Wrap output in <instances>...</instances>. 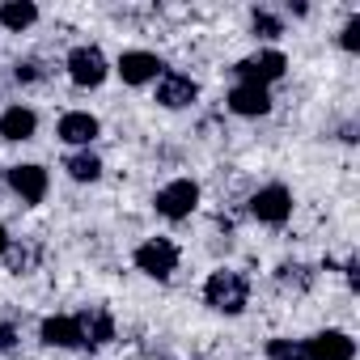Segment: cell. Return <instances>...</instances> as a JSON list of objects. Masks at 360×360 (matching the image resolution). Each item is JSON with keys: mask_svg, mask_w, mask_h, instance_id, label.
Segmentation results:
<instances>
[{"mask_svg": "<svg viewBox=\"0 0 360 360\" xmlns=\"http://www.w3.org/2000/svg\"><path fill=\"white\" fill-rule=\"evenodd\" d=\"M5 259H9V271H18V276H26L34 263H39V246H30V242H9V250H5Z\"/></svg>", "mask_w": 360, "mask_h": 360, "instance_id": "18", "label": "cell"}, {"mask_svg": "<svg viewBox=\"0 0 360 360\" xmlns=\"http://www.w3.org/2000/svg\"><path fill=\"white\" fill-rule=\"evenodd\" d=\"M229 110L233 115H246V119H255V115H267L271 110V94L263 89V85H233V94H229Z\"/></svg>", "mask_w": 360, "mask_h": 360, "instance_id": "12", "label": "cell"}, {"mask_svg": "<svg viewBox=\"0 0 360 360\" xmlns=\"http://www.w3.org/2000/svg\"><path fill=\"white\" fill-rule=\"evenodd\" d=\"M98 119L89 115V110H68L64 119H60V140L64 144H94L98 140Z\"/></svg>", "mask_w": 360, "mask_h": 360, "instance_id": "14", "label": "cell"}, {"mask_svg": "<svg viewBox=\"0 0 360 360\" xmlns=\"http://www.w3.org/2000/svg\"><path fill=\"white\" fill-rule=\"evenodd\" d=\"M106 72H110V64H106V56H102L98 47H72V51H68V77H72L77 85L94 89V85L106 81Z\"/></svg>", "mask_w": 360, "mask_h": 360, "instance_id": "5", "label": "cell"}, {"mask_svg": "<svg viewBox=\"0 0 360 360\" xmlns=\"http://www.w3.org/2000/svg\"><path fill=\"white\" fill-rule=\"evenodd\" d=\"M13 347H18V326L0 322V352H13Z\"/></svg>", "mask_w": 360, "mask_h": 360, "instance_id": "23", "label": "cell"}, {"mask_svg": "<svg viewBox=\"0 0 360 360\" xmlns=\"http://www.w3.org/2000/svg\"><path fill=\"white\" fill-rule=\"evenodd\" d=\"M9 242H13V238H9L5 229H0V259H5V250H9Z\"/></svg>", "mask_w": 360, "mask_h": 360, "instance_id": "24", "label": "cell"}, {"mask_svg": "<svg viewBox=\"0 0 360 360\" xmlns=\"http://www.w3.org/2000/svg\"><path fill=\"white\" fill-rule=\"evenodd\" d=\"M204 301L217 314H242L246 301H250V284H246L242 271H212L208 284H204Z\"/></svg>", "mask_w": 360, "mask_h": 360, "instance_id": "1", "label": "cell"}, {"mask_svg": "<svg viewBox=\"0 0 360 360\" xmlns=\"http://www.w3.org/2000/svg\"><path fill=\"white\" fill-rule=\"evenodd\" d=\"M34 131H39V115L30 106H9L0 115V136L5 140H30Z\"/></svg>", "mask_w": 360, "mask_h": 360, "instance_id": "15", "label": "cell"}, {"mask_svg": "<svg viewBox=\"0 0 360 360\" xmlns=\"http://www.w3.org/2000/svg\"><path fill=\"white\" fill-rule=\"evenodd\" d=\"M200 98V85L191 81V77H183V72H161L157 77V102L165 106V110H183V106H191Z\"/></svg>", "mask_w": 360, "mask_h": 360, "instance_id": "8", "label": "cell"}, {"mask_svg": "<svg viewBox=\"0 0 360 360\" xmlns=\"http://www.w3.org/2000/svg\"><path fill=\"white\" fill-rule=\"evenodd\" d=\"M250 217H259L263 225H284V221L292 217V191L280 187V183L255 191V200H250Z\"/></svg>", "mask_w": 360, "mask_h": 360, "instance_id": "4", "label": "cell"}, {"mask_svg": "<svg viewBox=\"0 0 360 360\" xmlns=\"http://www.w3.org/2000/svg\"><path fill=\"white\" fill-rule=\"evenodd\" d=\"M64 169H68V174H72V178H77V183H94V178H98V174H102V157H98V153H89V148H85V153H72V157H68V165H64Z\"/></svg>", "mask_w": 360, "mask_h": 360, "instance_id": "17", "label": "cell"}, {"mask_svg": "<svg viewBox=\"0 0 360 360\" xmlns=\"http://www.w3.org/2000/svg\"><path fill=\"white\" fill-rule=\"evenodd\" d=\"M39 335H43V343H47V347H81V343H85V339H81V326H77V318H68V314L43 318Z\"/></svg>", "mask_w": 360, "mask_h": 360, "instance_id": "13", "label": "cell"}, {"mask_svg": "<svg viewBox=\"0 0 360 360\" xmlns=\"http://www.w3.org/2000/svg\"><path fill=\"white\" fill-rule=\"evenodd\" d=\"M9 187L22 195V204H39L47 195V169L43 165H13L9 169Z\"/></svg>", "mask_w": 360, "mask_h": 360, "instance_id": "10", "label": "cell"}, {"mask_svg": "<svg viewBox=\"0 0 360 360\" xmlns=\"http://www.w3.org/2000/svg\"><path fill=\"white\" fill-rule=\"evenodd\" d=\"M314 276H309V267H301V263H284L280 267V284H297V288H305Z\"/></svg>", "mask_w": 360, "mask_h": 360, "instance_id": "20", "label": "cell"}, {"mask_svg": "<svg viewBox=\"0 0 360 360\" xmlns=\"http://www.w3.org/2000/svg\"><path fill=\"white\" fill-rule=\"evenodd\" d=\"M136 267L153 280H169L178 271V246L169 238H148L144 246H136Z\"/></svg>", "mask_w": 360, "mask_h": 360, "instance_id": "2", "label": "cell"}, {"mask_svg": "<svg viewBox=\"0 0 360 360\" xmlns=\"http://www.w3.org/2000/svg\"><path fill=\"white\" fill-rule=\"evenodd\" d=\"M39 22V9L30 5V0H9V5H0V26L5 30H26V26H34Z\"/></svg>", "mask_w": 360, "mask_h": 360, "instance_id": "16", "label": "cell"}, {"mask_svg": "<svg viewBox=\"0 0 360 360\" xmlns=\"http://www.w3.org/2000/svg\"><path fill=\"white\" fill-rule=\"evenodd\" d=\"M284 68H288V60L280 56V51H259V56H246L242 64H238V77L246 81V85H271V81H280L284 77Z\"/></svg>", "mask_w": 360, "mask_h": 360, "instance_id": "6", "label": "cell"}, {"mask_svg": "<svg viewBox=\"0 0 360 360\" xmlns=\"http://www.w3.org/2000/svg\"><path fill=\"white\" fill-rule=\"evenodd\" d=\"M343 51H360V18H352L347 26H343Z\"/></svg>", "mask_w": 360, "mask_h": 360, "instance_id": "22", "label": "cell"}, {"mask_svg": "<svg viewBox=\"0 0 360 360\" xmlns=\"http://www.w3.org/2000/svg\"><path fill=\"white\" fill-rule=\"evenodd\" d=\"M280 30H284V26H280L271 13H255V34H263V39H276Z\"/></svg>", "mask_w": 360, "mask_h": 360, "instance_id": "21", "label": "cell"}, {"mask_svg": "<svg viewBox=\"0 0 360 360\" xmlns=\"http://www.w3.org/2000/svg\"><path fill=\"white\" fill-rule=\"evenodd\" d=\"M301 356L305 360H352L356 356V343L343 330H322L314 339H301Z\"/></svg>", "mask_w": 360, "mask_h": 360, "instance_id": "7", "label": "cell"}, {"mask_svg": "<svg viewBox=\"0 0 360 360\" xmlns=\"http://www.w3.org/2000/svg\"><path fill=\"white\" fill-rule=\"evenodd\" d=\"M161 60L153 56V51H123L119 56V77L127 81V85H144V81H157L161 77Z\"/></svg>", "mask_w": 360, "mask_h": 360, "instance_id": "9", "label": "cell"}, {"mask_svg": "<svg viewBox=\"0 0 360 360\" xmlns=\"http://www.w3.org/2000/svg\"><path fill=\"white\" fill-rule=\"evenodd\" d=\"M77 326H81V339H85L89 347H102V343L115 339V318H110L106 309H98V305L81 309V314H77Z\"/></svg>", "mask_w": 360, "mask_h": 360, "instance_id": "11", "label": "cell"}, {"mask_svg": "<svg viewBox=\"0 0 360 360\" xmlns=\"http://www.w3.org/2000/svg\"><path fill=\"white\" fill-rule=\"evenodd\" d=\"M267 356H271V360H305L297 339H271V343H267Z\"/></svg>", "mask_w": 360, "mask_h": 360, "instance_id": "19", "label": "cell"}, {"mask_svg": "<svg viewBox=\"0 0 360 360\" xmlns=\"http://www.w3.org/2000/svg\"><path fill=\"white\" fill-rule=\"evenodd\" d=\"M200 208V187L191 183V178H174L169 187L157 191V212L169 217V221H183Z\"/></svg>", "mask_w": 360, "mask_h": 360, "instance_id": "3", "label": "cell"}]
</instances>
